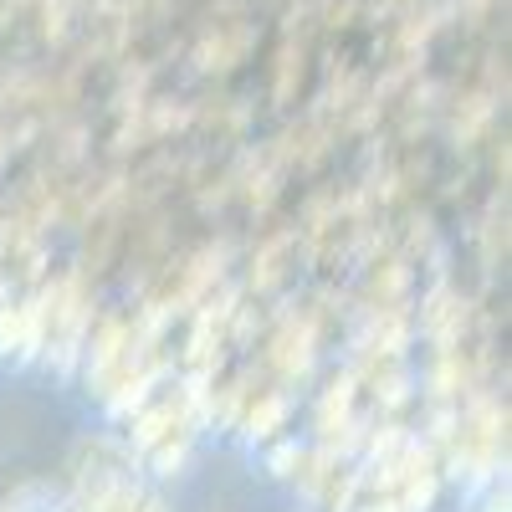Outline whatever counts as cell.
Returning a JSON list of instances; mask_svg holds the SVG:
<instances>
[{"label": "cell", "mask_w": 512, "mask_h": 512, "mask_svg": "<svg viewBox=\"0 0 512 512\" xmlns=\"http://www.w3.org/2000/svg\"><path fill=\"white\" fill-rule=\"evenodd\" d=\"M72 492H77V512H93V507H108V502H123V497L144 492L134 446H123L113 436L77 441V451H72Z\"/></svg>", "instance_id": "obj_1"}, {"label": "cell", "mask_w": 512, "mask_h": 512, "mask_svg": "<svg viewBox=\"0 0 512 512\" xmlns=\"http://www.w3.org/2000/svg\"><path fill=\"white\" fill-rule=\"evenodd\" d=\"M93 512H164V502H159V497H149V492H134V497L108 502V507H93Z\"/></svg>", "instance_id": "obj_3"}, {"label": "cell", "mask_w": 512, "mask_h": 512, "mask_svg": "<svg viewBox=\"0 0 512 512\" xmlns=\"http://www.w3.org/2000/svg\"><path fill=\"white\" fill-rule=\"evenodd\" d=\"M282 415H287V400H267L262 410H251V431H256V436H267V425H277Z\"/></svg>", "instance_id": "obj_4"}, {"label": "cell", "mask_w": 512, "mask_h": 512, "mask_svg": "<svg viewBox=\"0 0 512 512\" xmlns=\"http://www.w3.org/2000/svg\"><path fill=\"white\" fill-rule=\"evenodd\" d=\"M0 512H6V507H0Z\"/></svg>", "instance_id": "obj_5"}, {"label": "cell", "mask_w": 512, "mask_h": 512, "mask_svg": "<svg viewBox=\"0 0 512 512\" xmlns=\"http://www.w3.org/2000/svg\"><path fill=\"white\" fill-rule=\"evenodd\" d=\"M41 349V313L36 303H0V359H31Z\"/></svg>", "instance_id": "obj_2"}]
</instances>
